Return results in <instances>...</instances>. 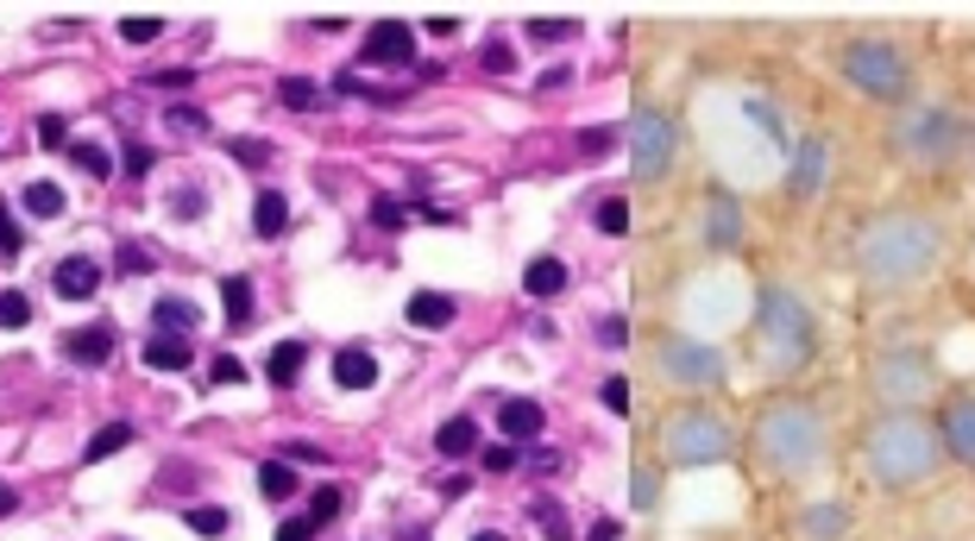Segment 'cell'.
Here are the masks:
<instances>
[{
  "label": "cell",
  "mask_w": 975,
  "mask_h": 541,
  "mask_svg": "<svg viewBox=\"0 0 975 541\" xmlns=\"http://www.w3.org/2000/svg\"><path fill=\"white\" fill-rule=\"evenodd\" d=\"M434 447L448 454V460H466L478 447V422L473 415H453V422H441V435H434Z\"/></svg>",
  "instance_id": "25"
},
{
  "label": "cell",
  "mask_w": 975,
  "mask_h": 541,
  "mask_svg": "<svg viewBox=\"0 0 975 541\" xmlns=\"http://www.w3.org/2000/svg\"><path fill=\"white\" fill-rule=\"evenodd\" d=\"M944 440L931 410H875L862 422V472L887 497H913L944 472Z\"/></svg>",
  "instance_id": "3"
},
{
  "label": "cell",
  "mask_w": 975,
  "mask_h": 541,
  "mask_svg": "<svg viewBox=\"0 0 975 541\" xmlns=\"http://www.w3.org/2000/svg\"><path fill=\"white\" fill-rule=\"evenodd\" d=\"M397 541H434V536H428V529H403Z\"/></svg>",
  "instance_id": "60"
},
{
  "label": "cell",
  "mask_w": 975,
  "mask_h": 541,
  "mask_svg": "<svg viewBox=\"0 0 975 541\" xmlns=\"http://www.w3.org/2000/svg\"><path fill=\"white\" fill-rule=\"evenodd\" d=\"M661 454H668V466H686V472H699V466H730L736 460V428H730V415L711 410L705 397H686V403L668 410V422H661Z\"/></svg>",
  "instance_id": "7"
},
{
  "label": "cell",
  "mask_w": 975,
  "mask_h": 541,
  "mask_svg": "<svg viewBox=\"0 0 975 541\" xmlns=\"http://www.w3.org/2000/svg\"><path fill=\"white\" fill-rule=\"evenodd\" d=\"M315 102H322V89L309 77H283V107H315Z\"/></svg>",
  "instance_id": "39"
},
{
  "label": "cell",
  "mask_w": 975,
  "mask_h": 541,
  "mask_svg": "<svg viewBox=\"0 0 975 541\" xmlns=\"http://www.w3.org/2000/svg\"><path fill=\"white\" fill-rule=\"evenodd\" d=\"M183 522H189L196 536H227V510H221V504H196Z\"/></svg>",
  "instance_id": "35"
},
{
  "label": "cell",
  "mask_w": 975,
  "mask_h": 541,
  "mask_svg": "<svg viewBox=\"0 0 975 541\" xmlns=\"http://www.w3.org/2000/svg\"><path fill=\"white\" fill-rule=\"evenodd\" d=\"M573 32V20H529V38L535 45H554V38H567Z\"/></svg>",
  "instance_id": "48"
},
{
  "label": "cell",
  "mask_w": 975,
  "mask_h": 541,
  "mask_svg": "<svg viewBox=\"0 0 975 541\" xmlns=\"http://www.w3.org/2000/svg\"><path fill=\"white\" fill-rule=\"evenodd\" d=\"M164 127H171V132H208V114H201V107H171V114H164Z\"/></svg>",
  "instance_id": "41"
},
{
  "label": "cell",
  "mask_w": 975,
  "mask_h": 541,
  "mask_svg": "<svg viewBox=\"0 0 975 541\" xmlns=\"http://www.w3.org/2000/svg\"><path fill=\"white\" fill-rule=\"evenodd\" d=\"M334 516H340V491L327 485V491H315V504H309V522L322 529V522H334Z\"/></svg>",
  "instance_id": "45"
},
{
  "label": "cell",
  "mask_w": 975,
  "mask_h": 541,
  "mask_svg": "<svg viewBox=\"0 0 975 541\" xmlns=\"http://www.w3.org/2000/svg\"><path fill=\"white\" fill-rule=\"evenodd\" d=\"M120 164H126V177H151V145H139V139H126Z\"/></svg>",
  "instance_id": "46"
},
{
  "label": "cell",
  "mask_w": 975,
  "mask_h": 541,
  "mask_svg": "<svg viewBox=\"0 0 975 541\" xmlns=\"http://www.w3.org/2000/svg\"><path fill=\"white\" fill-rule=\"evenodd\" d=\"M20 246H25V239H20V227H13V221H7V208H0V252H7V258H20Z\"/></svg>",
  "instance_id": "54"
},
{
  "label": "cell",
  "mask_w": 975,
  "mask_h": 541,
  "mask_svg": "<svg viewBox=\"0 0 975 541\" xmlns=\"http://www.w3.org/2000/svg\"><path fill=\"white\" fill-rule=\"evenodd\" d=\"M887 152H894V164H906V170L944 177V170H956V164L970 157V120L944 102H913V107L894 114Z\"/></svg>",
  "instance_id": "6"
},
{
  "label": "cell",
  "mask_w": 975,
  "mask_h": 541,
  "mask_svg": "<svg viewBox=\"0 0 975 541\" xmlns=\"http://www.w3.org/2000/svg\"><path fill=\"white\" fill-rule=\"evenodd\" d=\"M750 447H755V466H762L768 479H780V485H812V479L831 472L837 435H831L825 403H812L800 390H775V397L755 403Z\"/></svg>",
  "instance_id": "2"
},
{
  "label": "cell",
  "mask_w": 975,
  "mask_h": 541,
  "mask_svg": "<svg viewBox=\"0 0 975 541\" xmlns=\"http://www.w3.org/2000/svg\"><path fill=\"white\" fill-rule=\"evenodd\" d=\"M63 353H70L76 365H107L114 360V328H107V321H89V328H76V334L63 340Z\"/></svg>",
  "instance_id": "18"
},
{
  "label": "cell",
  "mask_w": 975,
  "mask_h": 541,
  "mask_svg": "<svg viewBox=\"0 0 975 541\" xmlns=\"http://www.w3.org/2000/svg\"><path fill=\"white\" fill-rule=\"evenodd\" d=\"M970 157H975V120H970Z\"/></svg>",
  "instance_id": "62"
},
{
  "label": "cell",
  "mask_w": 975,
  "mask_h": 541,
  "mask_svg": "<svg viewBox=\"0 0 975 541\" xmlns=\"http://www.w3.org/2000/svg\"><path fill=\"white\" fill-rule=\"evenodd\" d=\"M25 208L45 214V221H57V214H63V189H57V183H32V189H25Z\"/></svg>",
  "instance_id": "32"
},
{
  "label": "cell",
  "mask_w": 975,
  "mask_h": 541,
  "mask_svg": "<svg viewBox=\"0 0 975 541\" xmlns=\"http://www.w3.org/2000/svg\"><path fill=\"white\" fill-rule=\"evenodd\" d=\"M277 541H315V522H309V516H302V522H283Z\"/></svg>",
  "instance_id": "56"
},
{
  "label": "cell",
  "mask_w": 975,
  "mask_h": 541,
  "mask_svg": "<svg viewBox=\"0 0 975 541\" xmlns=\"http://www.w3.org/2000/svg\"><path fill=\"white\" fill-rule=\"evenodd\" d=\"M629 164H636V177H661L668 164H674V120L668 114H654V107H642L636 120H629Z\"/></svg>",
  "instance_id": "12"
},
{
  "label": "cell",
  "mask_w": 975,
  "mask_h": 541,
  "mask_svg": "<svg viewBox=\"0 0 975 541\" xmlns=\"http://www.w3.org/2000/svg\"><path fill=\"white\" fill-rule=\"evenodd\" d=\"M755 346H762V360L775 365V372H805V365L825 353V321L819 309L805 303L793 284H755Z\"/></svg>",
  "instance_id": "5"
},
{
  "label": "cell",
  "mask_w": 975,
  "mask_h": 541,
  "mask_svg": "<svg viewBox=\"0 0 975 541\" xmlns=\"http://www.w3.org/2000/svg\"><path fill=\"white\" fill-rule=\"evenodd\" d=\"M372 221H378L384 233H397L403 221H409V208H403V202H391V196H378V202H372Z\"/></svg>",
  "instance_id": "42"
},
{
  "label": "cell",
  "mask_w": 975,
  "mask_h": 541,
  "mask_svg": "<svg viewBox=\"0 0 975 541\" xmlns=\"http://www.w3.org/2000/svg\"><path fill=\"white\" fill-rule=\"evenodd\" d=\"M50 284H57V296H70V303H89V296L101 290V264L76 252V258H63V264L50 271Z\"/></svg>",
  "instance_id": "17"
},
{
  "label": "cell",
  "mask_w": 975,
  "mask_h": 541,
  "mask_svg": "<svg viewBox=\"0 0 975 541\" xmlns=\"http://www.w3.org/2000/svg\"><path fill=\"white\" fill-rule=\"evenodd\" d=\"M258 491H265V497H277V504H283V497H290V491H297V472H290V466H283V460L258 466Z\"/></svg>",
  "instance_id": "30"
},
{
  "label": "cell",
  "mask_w": 975,
  "mask_h": 541,
  "mask_svg": "<svg viewBox=\"0 0 975 541\" xmlns=\"http://www.w3.org/2000/svg\"><path fill=\"white\" fill-rule=\"evenodd\" d=\"M25 321H32V303L20 290H0V328H25Z\"/></svg>",
  "instance_id": "38"
},
{
  "label": "cell",
  "mask_w": 975,
  "mask_h": 541,
  "mask_svg": "<svg viewBox=\"0 0 975 541\" xmlns=\"http://www.w3.org/2000/svg\"><path fill=\"white\" fill-rule=\"evenodd\" d=\"M931 422H938V440H944V460L956 472H975V390H938Z\"/></svg>",
  "instance_id": "10"
},
{
  "label": "cell",
  "mask_w": 975,
  "mask_h": 541,
  "mask_svg": "<svg viewBox=\"0 0 975 541\" xmlns=\"http://www.w3.org/2000/svg\"><path fill=\"white\" fill-rule=\"evenodd\" d=\"M516 466H523V447H516V440H498V447H485V472H516Z\"/></svg>",
  "instance_id": "36"
},
{
  "label": "cell",
  "mask_w": 975,
  "mask_h": 541,
  "mask_svg": "<svg viewBox=\"0 0 975 541\" xmlns=\"http://www.w3.org/2000/svg\"><path fill=\"white\" fill-rule=\"evenodd\" d=\"M529 466H535V472H560V454H554V447H535V454H529Z\"/></svg>",
  "instance_id": "57"
},
{
  "label": "cell",
  "mask_w": 975,
  "mask_h": 541,
  "mask_svg": "<svg viewBox=\"0 0 975 541\" xmlns=\"http://www.w3.org/2000/svg\"><path fill=\"white\" fill-rule=\"evenodd\" d=\"M63 114H45V120H38V145H70V139H63Z\"/></svg>",
  "instance_id": "51"
},
{
  "label": "cell",
  "mask_w": 975,
  "mask_h": 541,
  "mask_svg": "<svg viewBox=\"0 0 975 541\" xmlns=\"http://www.w3.org/2000/svg\"><path fill=\"white\" fill-rule=\"evenodd\" d=\"M13 510H20V491H13V485H0V516H13Z\"/></svg>",
  "instance_id": "59"
},
{
  "label": "cell",
  "mask_w": 975,
  "mask_h": 541,
  "mask_svg": "<svg viewBox=\"0 0 975 541\" xmlns=\"http://www.w3.org/2000/svg\"><path fill=\"white\" fill-rule=\"evenodd\" d=\"M114 264H120L126 278H139V271H151V258H146V246H139V239H120V258H114Z\"/></svg>",
  "instance_id": "44"
},
{
  "label": "cell",
  "mask_w": 975,
  "mask_h": 541,
  "mask_svg": "<svg viewBox=\"0 0 975 541\" xmlns=\"http://www.w3.org/2000/svg\"><path fill=\"white\" fill-rule=\"evenodd\" d=\"M529 516L542 522V536H548V541H573V522H567V510H560V504H548V497H542Z\"/></svg>",
  "instance_id": "31"
},
{
  "label": "cell",
  "mask_w": 975,
  "mask_h": 541,
  "mask_svg": "<svg viewBox=\"0 0 975 541\" xmlns=\"http://www.w3.org/2000/svg\"><path fill=\"white\" fill-rule=\"evenodd\" d=\"M302 360H309V346H302V340H283L271 360H265V378H271V385H290L302 372Z\"/></svg>",
  "instance_id": "27"
},
{
  "label": "cell",
  "mask_w": 975,
  "mask_h": 541,
  "mask_svg": "<svg viewBox=\"0 0 975 541\" xmlns=\"http://www.w3.org/2000/svg\"><path fill=\"white\" fill-rule=\"evenodd\" d=\"M661 372H668L680 390H718L724 385V353L705 346V340H693V334H668L661 340Z\"/></svg>",
  "instance_id": "9"
},
{
  "label": "cell",
  "mask_w": 975,
  "mask_h": 541,
  "mask_svg": "<svg viewBox=\"0 0 975 541\" xmlns=\"http://www.w3.org/2000/svg\"><path fill=\"white\" fill-rule=\"evenodd\" d=\"M126 440H132V422H107V428H95V435H89V447H82V460H89V466L114 460V454H120Z\"/></svg>",
  "instance_id": "26"
},
{
  "label": "cell",
  "mask_w": 975,
  "mask_h": 541,
  "mask_svg": "<svg viewBox=\"0 0 975 541\" xmlns=\"http://www.w3.org/2000/svg\"><path fill=\"white\" fill-rule=\"evenodd\" d=\"M498 428H503V440H535L542 428H548V410H542L535 397H503Z\"/></svg>",
  "instance_id": "16"
},
{
  "label": "cell",
  "mask_w": 975,
  "mask_h": 541,
  "mask_svg": "<svg viewBox=\"0 0 975 541\" xmlns=\"http://www.w3.org/2000/svg\"><path fill=\"white\" fill-rule=\"evenodd\" d=\"M523 290L529 296H535V303H554V296H560V290H567V264H560V258H529V271H523Z\"/></svg>",
  "instance_id": "20"
},
{
  "label": "cell",
  "mask_w": 975,
  "mask_h": 541,
  "mask_svg": "<svg viewBox=\"0 0 975 541\" xmlns=\"http://www.w3.org/2000/svg\"><path fill=\"white\" fill-rule=\"evenodd\" d=\"M151 321H158L164 334H189V328L201 321V309L196 303H183V296H158V303H151Z\"/></svg>",
  "instance_id": "24"
},
{
  "label": "cell",
  "mask_w": 975,
  "mask_h": 541,
  "mask_svg": "<svg viewBox=\"0 0 975 541\" xmlns=\"http://www.w3.org/2000/svg\"><path fill=\"white\" fill-rule=\"evenodd\" d=\"M869 390H875L881 410H926V403H938L944 385H938V360L926 346L901 340V346H881L869 360Z\"/></svg>",
  "instance_id": "8"
},
{
  "label": "cell",
  "mask_w": 975,
  "mask_h": 541,
  "mask_svg": "<svg viewBox=\"0 0 975 541\" xmlns=\"http://www.w3.org/2000/svg\"><path fill=\"white\" fill-rule=\"evenodd\" d=\"M227 152L240 164H271V145H258V139H227Z\"/></svg>",
  "instance_id": "47"
},
{
  "label": "cell",
  "mask_w": 975,
  "mask_h": 541,
  "mask_svg": "<svg viewBox=\"0 0 975 541\" xmlns=\"http://www.w3.org/2000/svg\"><path fill=\"white\" fill-rule=\"evenodd\" d=\"M624 145V132L617 127H585L579 132V157H604V152H617Z\"/></svg>",
  "instance_id": "34"
},
{
  "label": "cell",
  "mask_w": 975,
  "mask_h": 541,
  "mask_svg": "<svg viewBox=\"0 0 975 541\" xmlns=\"http://www.w3.org/2000/svg\"><path fill=\"white\" fill-rule=\"evenodd\" d=\"M120 38H126V45H151V38H164V26H158V20H146V13H126V20H120Z\"/></svg>",
  "instance_id": "37"
},
{
  "label": "cell",
  "mask_w": 975,
  "mask_h": 541,
  "mask_svg": "<svg viewBox=\"0 0 975 541\" xmlns=\"http://www.w3.org/2000/svg\"><path fill=\"white\" fill-rule=\"evenodd\" d=\"M409 57H416V32L403 20H378L359 45V63H409Z\"/></svg>",
  "instance_id": "15"
},
{
  "label": "cell",
  "mask_w": 975,
  "mask_h": 541,
  "mask_svg": "<svg viewBox=\"0 0 975 541\" xmlns=\"http://www.w3.org/2000/svg\"><path fill=\"white\" fill-rule=\"evenodd\" d=\"M70 157H76V170H89V177H107V170H114L107 145H89V139H76V145H70Z\"/></svg>",
  "instance_id": "33"
},
{
  "label": "cell",
  "mask_w": 975,
  "mask_h": 541,
  "mask_svg": "<svg viewBox=\"0 0 975 541\" xmlns=\"http://www.w3.org/2000/svg\"><path fill=\"white\" fill-rule=\"evenodd\" d=\"M201 202H208V196H201L196 183H183V189L171 196V214H183V221H189V214H201Z\"/></svg>",
  "instance_id": "49"
},
{
  "label": "cell",
  "mask_w": 975,
  "mask_h": 541,
  "mask_svg": "<svg viewBox=\"0 0 975 541\" xmlns=\"http://www.w3.org/2000/svg\"><path fill=\"white\" fill-rule=\"evenodd\" d=\"M705 246L711 252H736L743 246V202L730 189H711L705 196Z\"/></svg>",
  "instance_id": "14"
},
{
  "label": "cell",
  "mask_w": 975,
  "mask_h": 541,
  "mask_svg": "<svg viewBox=\"0 0 975 541\" xmlns=\"http://www.w3.org/2000/svg\"><path fill=\"white\" fill-rule=\"evenodd\" d=\"M409 321H416V328H448L453 296L448 290H416V296H409Z\"/></svg>",
  "instance_id": "22"
},
{
  "label": "cell",
  "mask_w": 975,
  "mask_h": 541,
  "mask_svg": "<svg viewBox=\"0 0 975 541\" xmlns=\"http://www.w3.org/2000/svg\"><path fill=\"white\" fill-rule=\"evenodd\" d=\"M831 70H837V82L850 89L856 102H869V107L901 114V107L919 102V63H913V51L894 32H850V38H837Z\"/></svg>",
  "instance_id": "4"
},
{
  "label": "cell",
  "mask_w": 975,
  "mask_h": 541,
  "mask_svg": "<svg viewBox=\"0 0 975 541\" xmlns=\"http://www.w3.org/2000/svg\"><path fill=\"white\" fill-rule=\"evenodd\" d=\"M617 536H624V522H617V516H599V522L585 529V541H617Z\"/></svg>",
  "instance_id": "55"
},
{
  "label": "cell",
  "mask_w": 975,
  "mask_h": 541,
  "mask_svg": "<svg viewBox=\"0 0 975 541\" xmlns=\"http://www.w3.org/2000/svg\"><path fill=\"white\" fill-rule=\"evenodd\" d=\"M831 183V132H800L793 139V164H787V202L793 208H812L819 196H825Z\"/></svg>",
  "instance_id": "11"
},
{
  "label": "cell",
  "mask_w": 975,
  "mask_h": 541,
  "mask_svg": "<svg viewBox=\"0 0 975 541\" xmlns=\"http://www.w3.org/2000/svg\"><path fill=\"white\" fill-rule=\"evenodd\" d=\"M252 227H258V239H277V233L290 227V202H283L277 189H258V202H252Z\"/></svg>",
  "instance_id": "23"
},
{
  "label": "cell",
  "mask_w": 975,
  "mask_h": 541,
  "mask_svg": "<svg viewBox=\"0 0 975 541\" xmlns=\"http://www.w3.org/2000/svg\"><path fill=\"white\" fill-rule=\"evenodd\" d=\"M654 497H661V472H654L649 460H636V472H629V504H636V510H654Z\"/></svg>",
  "instance_id": "29"
},
{
  "label": "cell",
  "mask_w": 975,
  "mask_h": 541,
  "mask_svg": "<svg viewBox=\"0 0 975 541\" xmlns=\"http://www.w3.org/2000/svg\"><path fill=\"white\" fill-rule=\"evenodd\" d=\"M599 397H604V410H617V415H624V410H629V378H604V390H599Z\"/></svg>",
  "instance_id": "50"
},
{
  "label": "cell",
  "mask_w": 975,
  "mask_h": 541,
  "mask_svg": "<svg viewBox=\"0 0 975 541\" xmlns=\"http://www.w3.org/2000/svg\"><path fill=\"white\" fill-rule=\"evenodd\" d=\"M800 536L805 541H850L856 536V510L844 504V497H805Z\"/></svg>",
  "instance_id": "13"
},
{
  "label": "cell",
  "mask_w": 975,
  "mask_h": 541,
  "mask_svg": "<svg viewBox=\"0 0 975 541\" xmlns=\"http://www.w3.org/2000/svg\"><path fill=\"white\" fill-rule=\"evenodd\" d=\"M478 63H485L491 77H510V70H516V51H510V45H485V51H478Z\"/></svg>",
  "instance_id": "43"
},
{
  "label": "cell",
  "mask_w": 975,
  "mask_h": 541,
  "mask_svg": "<svg viewBox=\"0 0 975 541\" xmlns=\"http://www.w3.org/2000/svg\"><path fill=\"white\" fill-rule=\"evenodd\" d=\"M146 89H189V70H164V77H151Z\"/></svg>",
  "instance_id": "58"
},
{
  "label": "cell",
  "mask_w": 975,
  "mask_h": 541,
  "mask_svg": "<svg viewBox=\"0 0 975 541\" xmlns=\"http://www.w3.org/2000/svg\"><path fill=\"white\" fill-rule=\"evenodd\" d=\"M599 340H604V346H629V321H624V315L599 321Z\"/></svg>",
  "instance_id": "52"
},
{
  "label": "cell",
  "mask_w": 975,
  "mask_h": 541,
  "mask_svg": "<svg viewBox=\"0 0 975 541\" xmlns=\"http://www.w3.org/2000/svg\"><path fill=\"white\" fill-rule=\"evenodd\" d=\"M189 360H196V346L183 334H151L146 340V372H183Z\"/></svg>",
  "instance_id": "21"
},
{
  "label": "cell",
  "mask_w": 975,
  "mask_h": 541,
  "mask_svg": "<svg viewBox=\"0 0 975 541\" xmlns=\"http://www.w3.org/2000/svg\"><path fill=\"white\" fill-rule=\"evenodd\" d=\"M473 541H503V536H498V529H478V536H473Z\"/></svg>",
  "instance_id": "61"
},
{
  "label": "cell",
  "mask_w": 975,
  "mask_h": 541,
  "mask_svg": "<svg viewBox=\"0 0 975 541\" xmlns=\"http://www.w3.org/2000/svg\"><path fill=\"white\" fill-rule=\"evenodd\" d=\"M334 385H340V390H372L378 385V360L365 353V346L334 353Z\"/></svg>",
  "instance_id": "19"
},
{
  "label": "cell",
  "mask_w": 975,
  "mask_h": 541,
  "mask_svg": "<svg viewBox=\"0 0 975 541\" xmlns=\"http://www.w3.org/2000/svg\"><path fill=\"white\" fill-rule=\"evenodd\" d=\"M599 227L604 233H624L629 227V202H624V196H604V202H599Z\"/></svg>",
  "instance_id": "40"
},
{
  "label": "cell",
  "mask_w": 975,
  "mask_h": 541,
  "mask_svg": "<svg viewBox=\"0 0 975 541\" xmlns=\"http://www.w3.org/2000/svg\"><path fill=\"white\" fill-rule=\"evenodd\" d=\"M221 303H227V321H233V328H246V321H252V278H227Z\"/></svg>",
  "instance_id": "28"
},
{
  "label": "cell",
  "mask_w": 975,
  "mask_h": 541,
  "mask_svg": "<svg viewBox=\"0 0 975 541\" xmlns=\"http://www.w3.org/2000/svg\"><path fill=\"white\" fill-rule=\"evenodd\" d=\"M208 378H214V385H240V378H246V365H240V360H214V365H208Z\"/></svg>",
  "instance_id": "53"
},
{
  "label": "cell",
  "mask_w": 975,
  "mask_h": 541,
  "mask_svg": "<svg viewBox=\"0 0 975 541\" xmlns=\"http://www.w3.org/2000/svg\"><path fill=\"white\" fill-rule=\"evenodd\" d=\"M850 271L856 284H869L875 296H906L938 278V264L951 258V221L931 202H887L869 208L850 233Z\"/></svg>",
  "instance_id": "1"
}]
</instances>
